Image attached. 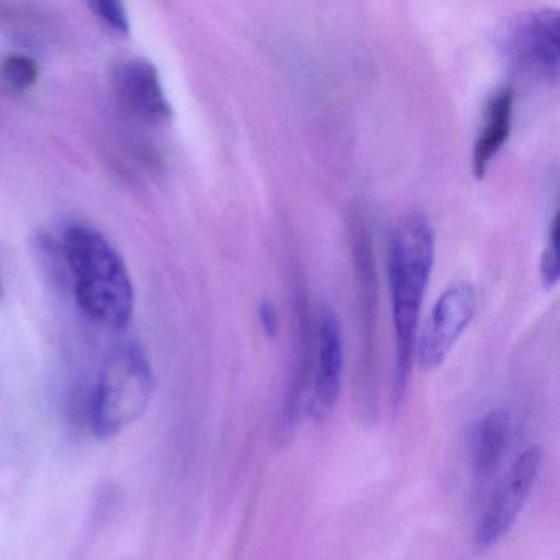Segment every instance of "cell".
<instances>
[{
	"mask_svg": "<svg viewBox=\"0 0 560 560\" xmlns=\"http://www.w3.org/2000/svg\"><path fill=\"white\" fill-rule=\"evenodd\" d=\"M4 298V283H2V277H0V300Z\"/></svg>",
	"mask_w": 560,
	"mask_h": 560,
	"instance_id": "9a60e30c",
	"label": "cell"
},
{
	"mask_svg": "<svg viewBox=\"0 0 560 560\" xmlns=\"http://www.w3.org/2000/svg\"><path fill=\"white\" fill-rule=\"evenodd\" d=\"M311 359L304 360V372L313 375L307 412L316 421H324L334 411L343 376V340L339 317L332 307L323 304L317 319L314 347H311Z\"/></svg>",
	"mask_w": 560,
	"mask_h": 560,
	"instance_id": "8992f818",
	"label": "cell"
},
{
	"mask_svg": "<svg viewBox=\"0 0 560 560\" xmlns=\"http://www.w3.org/2000/svg\"><path fill=\"white\" fill-rule=\"evenodd\" d=\"M514 90L510 84L497 88L485 104L481 127L471 153V166L477 178H483L501 147L506 142L513 124Z\"/></svg>",
	"mask_w": 560,
	"mask_h": 560,
	"instance_id": "9c48e42d",
	"label": "cell"
},
{
	"mask_svg": "<svg viewBox=\"0 0 560 560\" xmlns=\"http://www.w3.org/2000/svg\"><path fill=\"white\" fill-rule=\"evenodd\" d=\"M258 316H260L261 326L270 336H275L278 329V314L273 304L268 300H264L258 306Z\"/></svg>",
	"mask_w": 560,
	"mask_h": 560,
	"instance_id": "5bb4252c",
	"label": "cell"
},
{
	"mask_svg": "<svg viewBox=\"0 0 560 560\" xmlns=\"http://www.w3.org/2000/svg\"><path fill=\"white\" fill-rule=\"evenodd\" d=\"M40 70L34 58L11 54L0 60V81L14 93H27L37 84Z\"/></svg>",
	"mask_w": 560,
	"mask_h": 560,
	"instance_id": "8fae6325",
	"label": "cell"
},
{
	"mask_svg": "<svg viewBox=\"0 0 560 560\" xmlns=\"http://www.w3.org/2000/svg\"><path fill=\"white\" fill-rule=\"evenodd\" d=\"M508 60L537 80H559V11L552 8L523 12L510 22L503 37Z\"/></svg>",
	"mask_w": 560,
	"mask_h": 560,
	"instance_id": "277c9868",
	"label": "cell"
},
{
	"mask_svg": "<svg viewBox=\"0 0 560 560\" xmlns=\"http://www.w3.org/2000/svg\"><path fill=\"white\" fill-rule=\"evenodd\" d=\"M152 372L142 350L129 346L107 362L93 396V424L103 438L132 424L152 395Z\"/></svg>",
	"mask_w": 560,
	"mask_h": 560,
	"instance_id": "3957f363",
	"label": "cell"
},
{
	"mask_svg": "<svg viewBox=\"0 0 560 560\" xmlns=\"http://www.w3.org/2000/svg\"><path fill=\"white\" fill-rule=\"evenodd\" d=\"M90 8L107 27L113 28L117 34H129V12H127L126 5L122 2H117V0H96V2H90Z\"/></svg>",
	"mask_w": 560,
	"mask_h": 560,
	"instance_id": "7c38bea8",
	"label": "cell"
},
{
	"mask_svg": "<svg viewBox=\"0 0 560 560\" xmlns=\"http://www.w3.org/2000/svg\"><path fill=\"white\" fill-rule=\"evenodd\" d=\"M511 419L504 409L487 412L478 422L474 439V474L478 483L493 477L510 442Z\"/></svg>",
	"mask_w": 560,
	"mask_h": 560,
	"instance_id": "30bf717a",
	"label": "cell"
},
{
	"mask_svg": "<svg viewBox=\"0 0 560 560\" xmlns=\"http://www.w3.org/2000/svg\"><path fill=\"white\" fill-rule=\"evenodd\" d=\"M477 301V288L468 280L454 281L442 291L416 337L415 357L421 369H438L447 359L474 319Z\"/></svg>",
	"mask_w": 560,
	"mask_h": 560,
	"instance_id": "5b68a950",
	"label": "cell"
},
{
	"mask_svg": "<svg viewBox=\"0 0 560 560\" xmlns=\"http://www.w3.org/2000/svg\"><path fill=\"white\" fill-rule=\"evenodd\" d=\"M113 90L119 106L142 122L163 124L173 117L162 78L149 60L122 61L114 71Z\"/></svg>",
	"mask_w": 560,
	"mask_h": 560,
	"instance_id": "ba28073f",
	"label": "cell"
},
{
	"mask_svg": "<svg viewBox=\"0 0 560 560\" xmlns=\"http://www.w3.org/2000/svg\"><path fill=\"white\" fill-rule=\"evenodd\" d=\"M61 252L73 275L74 298L84 316L100 326L124 329L132 319L136 296L119 252L86 224L65 229Z\"/></svg>",
	"mask_w": 560,
	"mask_h": 560,
	"instance_id": "7a4b0ae2",
	"label": "cell"
},
{
	"mask_svg": "<svg viewBox=\"0 0 560 560\" xmlns=\"http://www.w3.org/2000/svg\"><path fill=\"white\" fill-rule=\"evenodd\" d=\"M549 237H547L546 247L540 257V277L547 288L552 287L559 278V252H557V235H559V224H557V214L550 221Z\"/></svg>",
	"mask_w": 560,
	"mask_h": 560,
	"instance_id": "4fadbf2b",
	"label": "cell"
},
{
	"mask_svg": "<svg viewBox=\"0 0 560 560\" xmlns=\"http://www.w3.org/2000/svg\"><path fill=\"white\" fill-rule=\"evenodd\" d=\"M542 464L539 445H530L514 462L506 477L494 491L487 511L475 530L478 549L494 546L516 523L521 510L526 504L530 488L536 483Z\"/></svg>",
	"mask_w": 560,
	"mask_h": 560,
	"instance_id": "52a82bcc",
	"label": "cell"
},
{
	"mask_svg": "<svg viewBox=\"0 0 560 560\" xmlns=\"http://www.w3.org/2000/svg\"><path fill=\"white\" fill-rule=\"evenodd\" d=\"M435 258V232L421 212L396 221L389 235L388 280L396 340V389L401 396L411 376L418 319Z\"/></svg>",
	"mask_w": 560,
	"mask_h": 560,
	"instance_id": "6da1fadb",
	"label": "cell"
}]
</instances>
